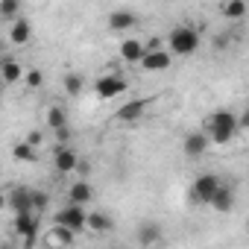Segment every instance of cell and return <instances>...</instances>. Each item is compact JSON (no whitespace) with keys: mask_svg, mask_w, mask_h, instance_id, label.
Instances as JSON below:
<instances>
[{"mask_svg":"<svg viewBox=\"0 0 249 249\" xmlns=\"http://www.w3.org/2000/svg\"><path fill=\"white\" fill-rule=\"evenodd\" d=\"M205 132L211 138V144L226 147L234 141V135L240 132V114H234L231 108H217L208 120H205Z\"/></svg>","mask_w":249,"mask_h":249,"instance_id":"obj_1","label":"cell"},{"mask_svg":"<svg viewBox=\"0 0 249 249\" xmlns=\"http://www.w3.org/2000/svg\"><path fill=\"white\" fill-rule=\"evenodd\" d=\"M199 30H194V27H176V30H170V36H167V47H170V53L173 56H194L196 50H199Z\"/></svg>","mask_w":249,"mask_h":249,"instance_id":"obj_2","label":"cell"},{"mask_svg":"<svg viewBox=\"0 0 249 249\" xmlns=\"http://www.w3.org/2000/svg\"><path fill=\"white\" fill-rule=\"evenodd\" d=\"M220 176H214V173H202V176H196L194 179V188H191V199L196 202V205H211V199H214V194L220 191Z\"/></svg>","mask_w":249,"mask_h":249,"instance_id":"obj_3","label":"cell"},{"mask_svg":"<svg viewBox=\"0 0 249 249\" xmlns=\"http://www.w3.org/2000/svg\"><path fill=\"white\" fill-rule=\"evenodd\" d=\"M126 88H129L126 85V76H123L120 71H111V73H106V76H100L94 82V91H97L100 100H114L117 94H123Z\"/></svg>","mask_w":249,"mask_h":249,"instance_id":"obj_4","label":"cell"},{"mask_svg":"<svg viewBox=\"0 0 249 249\" xmlns=\"http://www.w3.org/2000/svg\"><path fill=\"white\" fill-rule=\"evenodd\" d=\"M53 223H62V226H68L73 231H82V229H88V214H85V208L79 202H68L62 211H56Z\"/></svg>","mask_w":249,"mask_h":249,"instance_id":"obj_5","label":"cell"},{"mask_svg":"<svg viewBox=\"0 0 249 249\" xmlns=\"http://www.w3.org/2000/svg\"><path fill=\"white\" fill-rule=\"evenodd\" d=\"M15 234L24 237V246H36L38 217H36L33 211H18V214H15Z\"/></svg>","mask_w":249,"mask_h":249,"instance_id":"obj_6","label":"cell"},{"mask_svg":"<svg viewBox=\"0 0 249 249\" xmlns=\"http://www.w3.org/2000/svg\"><path fill=\"white\" fill-rule=\"evenodd\" d=\"M170 62H173V53L164 47H156V50H147V56L141 59V68L150 73H159V71H167Z\"/></svg>","mask_w":249,"mask_h":249,"instance_id":"obj_7","label":"cell"},{"mask_svg":"<svg viewBox=\"0 0 249 249\" xmlns=\"http://www.w3.org/2000/svg\"><path fill=\"white\" fill-rule=\"evenodd\" d=\"M208 144H211L208 132H188L185 141H182V150H185L188 159H202L205 150H208Z\"/></svg>","mask_w":249,"mask_h":249,"instance_id":"obj_8","label":"cell"},{"mask_svg":"<svg viewBox=\"0 0 249 249\" xmlns=\"http://www.w3.org/2000/svg\"><path fill=\"white\" fill-rule=\"evenodd\" d=\"M147 106H150V100H129V103H123L114 111V120H120V123H135V120L144 117Z\"/></svg>","mask_w":249,"mask_h":249,"instance_id":"obj_9","label":"cell"},{"mask_svg":"<svg viewBox=\"0 0 249 249\" xmlns=\"http://www.w3.org/2000/svg\"><path fill=\"white\" fill-rule=\"evenodd\" d=\"M6 205H9L15 214H18V211H36V205H33V191L24 188V185L12 188L9 196H6Z\"/></svg>","mask_w":249,"mask_h":249,"instance_id":"obj_10","label":"cell"},{"mask_svg":"<svg viewBox=\"0 0 249 249\" xmlns=\"http://www.w3.org/2000/svg\"><path fill=\"white\" fill-rule=\"evenodd\" d=\"M120 62H132V65H141V59L147 56V44L141 38H126L120 44Z\"/></svg>","mask_w":249,"mask_h":249,"instance_id":"obj_11","label":"cell"},{"mask_svg":"<svg viewBox=\"0 0 249 249\" xmlns=\"http://www.w3.org/2000/svg\"><path fill=\"white\" fill-rule=\"evenodd\" d=\"M138 24V18H135V12H129V9H114L111 15H108V30L111 33H126V30H132Z\"/></svg>","mask_w":249,"mask_h":249,"instance_id":"obj_12","label":"cell"},{"mask_svg":"<svg viewBox=\"0 0 249 249\" xmlns=\"http://www.w3.org/2000/svg\"><path fill=\"white\" fill-rule=\"evenodd\" d=\"M76 167H79L76 150H73V147H59V150H56V170L68 176V173H73Z\"/></svg>","mask_w":249,"mask_h":249,"instance_id":"obj_13","label":"cell"},{"mask_svg":"<svg viewBox=\"0 0 249 249\" xmlns=\"http://www.w3.org/2000/svg\"><path fill=\"white\" fill-rule=\"evenodd\" d=\"M73 240H76V231L68 229V226H62V223H56V226L47 231V237H44L47 246H71Z\"/></svg>","mask_w":249,"mask_h":249,"instance_id":"obj_14","label":"cell"},{"mask_svg":"<svg viewBox=\"0 0 249 249\" xmlns=\"http://www.w3.org/2000/svg\"><path fill=\"white\" fill-rule=\"evenodd\" d=\"M9 38H12V44H27L30 38H33V24L21 15L18 21H12V30H9Z\"/></svg>","mask_w":249,"mask_h":249,"instance_id":"obj_15","label":"cell"},{"mask_svg":"<svg viewBox=\"0 0 249 249\" xmlns=\"http://www.w3.org/2000/svg\"><path fill=\"white\" fill-rule=\"evenodd\" d=\"M91 199H94V188H91L85 179H79V182L71 185V191H68V202H79V205H85V202H91Z\"/></svg>","mask_w":249,"mask_h":249,"instance_id":"obj_16","label":"cell"},{"mask_svg":"<svg viewBox=\"0 0 249 249\" xmlns=\"http://www.w3.org/2000/svg\"><path fill=\"white\" fill-rule=\"evenodd\" d=\"M211 208H214V211H220V214L231 211V208H234V191H231L229 185H220V191H217V194H214V199H211Z\"/></svg>","mask_w":249,"mask_h":249,"instance_id":"obj_17","label":"cell"},{"mask_svg":"<svg viewBox=\"0 0 249 249\" xmlns=\"http://www.w3.org/2000/svg\"><path fill=\"white\" fill-rule=\"evenodd\" d=\"M0 68H3V82H6V85H15V82L24 79V68H21L18 59H12V56H6Z\"/></svg>","mask_w":249,"mask_h":249,"instance_id":"obj_18","label":"cell"},{"mask_svg":"<svg viewBox=\"0 0 249 249\" xmlns=\"http://www.w3.org/2000/svg\"><path fill=\"white\" fill-rule=\"evenodd\" d=\"M246 12H249L246 0H226V3H223V15H226L229 21H243Z\"/></svg>","mask_w":249,"mask_h":249,"instance_id":"obj_19","label":"cell"},{"mask_svg":"<svg viewBox=\"0 0 249 249\" xmlns=\"http://www.w3.org/2000/svg\"><path fill=\"white\" fill-rule=\"evenodd\" d=\"M21 18V0H0V21H18Z\"/></svg>","mask_w":249,"mask_h":249,"instance_id":"obj_20","label":"cell"},{"mask_svg":"<svg viewBox=\"0 0 249 249\" xmlns=\"http://www.w3.org/2000/svg\"><path fill=\"white\" fill-rule=\"evenodd\" d=\"M138 243L141 246H153V243H159L161 240V231H159V226H153V223H147V226H141L138 229Z\"/></svg>","mask_w":249,"mask_h":249,"instance_id":"obj_21","label":"cell"},{"mask_svg":"<svg viewBox=\"0 0 249 249\" xmlns=\"http://www.w3.org/2000/svg\"><path fill=\"white\" fill-rule=\"evenodd\" d=\"M88 229L97 231V234H106V231H111V220L106 214H100V211H91L88 214Z\"/></svg>","mask_w":249,"mask_h":249,"instance_id":"obj_22","label":"cell"},{"mask_svg":"<svg viewBox=\"0 0 249 249\" xmlns=\"http://www.w3.org/2000/svg\"><path fill=\"white\" fill-rule=\"evenodd\" d=\"M47 126L56 132V129H62V126H68V114H65V108H59V106H53L50 111H47Z\"/></svg>","mask_w":249,"mask_h":249,"instance_id":"obj_23","label":"cell"},{"mask_svg":"<svg viewBox=\"0 0 249 249\" xmlns=\"http://www.w3.org/2000/svg\"><path fill=\"white\" fill-rule=\"evenodd\" d=\"M12 156H15V161H27V164H33V161H36V144L24 141V144H18V147L12 150Z\"/></svg>","mask_w":249,"mask_h":249,"instance_id":"obj_24","label":"cell"},{"mask_svg":"<svg viewBox=\"0 0 249 249\" xmlns=\"http://www.w3.org/2000/svg\"><path fill=\"white\" fill-rule=\"evenodd\" d=\"M62 85H65V91H68L71 97H76V94L82 91V76H79V73H68V76L62 79Z\"/></svg>","mask_w":249,"mask_h":249,"instance_id":"obj_25","label":"cell"},{"mask_svg":"<svg viewBox=\"0 0 249 249\" xmlns=\"http://www.w3.org/2000/svg\"><path fill=\"white\" fill-rule=\"evenodd\" d=\"M33 205H36V211H44L50 205V196L44 191H33Z\"/></svg>","mask_w":249,"mask_h":249,"instance_id":"obj_26","label":"cell"},{"mask_svg":"<svg viewBox=\"0 0 249 249\" xmlns=\"http://www.w3.org/2000/svg\"><path fill=\"white\" fill-rule=\"evenodd\" d=\"M41 79H44V76H41V71H30V73L24 76L27 88H38V85H41Z\"/></svg>","mask_w":249,"mask_h":249,"instance_id":"obj_27","label":"cell"},{"mask_svg":"<svg viewBox=\"0 0 249 249\" xmlns=\"http://www.w3.org/2000/svg\"><path fill=\"white\" fill-rule=\"evenodd\" d=\"M56 138H59L62 144H68V141H71V126H62V129H56Z\"/></svg>","mask_w":249,"mask_h":249,"instance_id":"obj_28","label":"cell"},{"mask_svg":"<svg viewBox=\"0 0 249 249\" xmlns=\"http://www.w3.org/2000/svg\"><path fill=\"white\" fill-rule=\"evenodd\" d=\"M240 129H249V106L240 111Z\"/></svg>","mask_w":249,"mask_h":249,"instance_id":"obj_29","label":"cell"},{"mask_svg":"<svg viewBox=\"0 0 249 249\" xmlns=\"http://www.w3.org/2000/svg\"><path fill=\"white\" fill-rule=\"evenodd\" d=\"M229 38H231V36H226V33H220V36H217V41H214V47H220V50H223V47L229 44Z\"/></svg>","mask_w":249,"mask_h":249,"instance_id":"obj_30","label":"cell"},{"mask_svg":"<svg viewBox=\"0 0 249 249\" xmlns=\"http://www.w3.org/2000/svg\"><path fill=\"white\" fill-rule=\"evenodd\" d=\"M156 47H161V41H159V36H150V41H147V50H156Z\"/></svg>","mask_w":249,"mask_h":249,"instance_id":"obj_31","label":"cell"},{"mask_svg":"<svg viewBox=\"0 0 249 249\" xmlns=\"http://www.w3.org/2000/svg\"><path fill=\"white\" fill-rule=\"evenodd\" d=\"M27 141H30V144H38V141H41V132H33V135H30Z\"/></svg>","mask_w":249,"mask_h":249,"instance_id":"obj_32","label":"cell"}]
</instances>
